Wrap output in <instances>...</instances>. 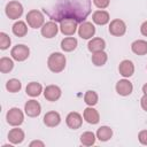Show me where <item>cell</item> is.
<instances>
[{
	"instance_id": "4dcf8cb0",
	"label": "cell",
	"mask_w": 147,
	"mask_h": 147,
	"mask_svg": "<svg viewBox=\"0 0 147 147\" xmlns=\"http://www.w3.org/2000/svg\"><path fill=\"white\" fill-rule=\"evenodd\" d=\"M109 2L110 0H93V3L96 8H100V9H105L109 6Z\"/></svg>"
},
{
	"instance_id": "f546056e",
	"label": "cell",
	"mask_w": 147,
	"mask_h": 147,
	"mask_svg": "<svg viewBox=\"0 0 147 147\" xmlns=\"http://www.w3.org/2000/svg\"><path fill=\"white\" fill-rule=\"evenodd\" d=\"M10 42H11V40H10L9 36L5 32H0V49H2V51L7 49L10 46Z\"/></svg>"
},
{
	"instance_id": "ac0fdd59",
	"label": "cell",
	"mask_w": 147,
	"mask_h": 147,
	"mask_svg": "<svg viewBox=\"0 0 147 147\" xmlns=\"http://www.w3.org/2000/svg\"><path fill=\"white\" fill-rule=\"evenodd\" d=\"M92 21L98 25H105L110 21L109 13L106 10H95L92 14Z\"/></svg>"
},
{
	"instance_id": "4fadbf2b",
	"label": "cell",
	"mask_w": 147,
	"mask_h": 147,
	"mask_svg": "<svg viewBox=\"0 0 147 147\" xmlns=\"http://www.w3.org/2000/svg\"><path fill=\"white\" fill-rule=\"evenodd\" d=\"M133 91V85L129 79H121L116 83V92L122 95V96H126L130 95Z\"/></svg>"
},
{
	"instance_id": "4316f807",
	"label": "cell",
	"mask_w": 147,
	"mask_h": 147,
	"mask_svg": "<svg viewBox=\"0 0 147 147\" xmlns=\"http://www.w3.org/2000/svg\"><path fill=\"white\" fill-rule=\"evenodd\" d=\"M13 68H14V62L11 59L6 57V56L0 59V71L2 74H7V72L11 71Z\"/></svg>"
},
{
	"instance_id": "d590c367",
	"label": "cell",
	"mask_w": 147,
	"mask_h": 147,
	"mask_svg": "<svg viewBox=\"0 0 147 147\" xmlns=\"http://www.w3.org/2000/svg\"><path fill=\"white\" fill-rule=\"evenodd\" d=\"M142 92H144V94H147V83L142 86Z\"/></svg>"
},
{
	"instance_id": "6da1fadb",
	"label": "cell",
	"mask_w": 147,
	"mask_h": 147,
	"mask_svg": "<svg viewBox=\"0 0 147 147\" xmlns=\"http://www.w3.org/2000/svg\"><path fill=\"white\" fill-rule=\"evenodd\" d=\"M65 63H67L65 56L62 53H59V52L52 53L48 56V60H47L48 69L52 72H55V74H59V72L63 71L64 68H65Z\"/></svg>"
},
{
	"instance_id": "1f68e13d",
	"label": "cell",
	"mask_w": 147,
	"mask_h": 147,
	"mask_svg": "<svg viewBox=\"0 0 147 147\" xmlns=\"http://www.w3.org/2000/svg\"><path fill=\"white\" fill-rule=\"evenodd\" d=\"M138 139H139V141H140L141 145L147 146V130L140 131L139 134H138Z\"/></svg>"
},
{
	"instance_id": "8992f818",
	"label": "cell",
	"mask_w": 147,
	"mask_h": 147,
	"mask_svg": "<svg viewBox=\"0 0 147 147\" xmlns=\"http://www.w3.org/2000/svg\"><path fill=\"white\" fill-rule=\"evenodd\" d=\"M10 55H11V57H13L15 61L22 62V61H25V60L29 57V55H30V49H29L28 46L20 44V45H16V46H14V47L11 48Z\"/></svg>"
},
{
	"instance_id": "e0dca14e",
	"label": "cell",
	"mask_w": 147,
	"mask_h": 147,
	"mask_svg": "<svg viewBox=\"0 0 147 147\" xmlns=\"http://www.w3.org/2000/svg\"><path fill=\"white\" fill-rule=\"evenodd\" d=\"M25 138V134H24V131L22 129H18V127H14L9 131L8 133V140L10 141V144L13 145H18L21 144Z\"/></svg>"
},
{
	"instance_id": "277c9868",
	"label": "cell",
	"mask_w": 147,
	"mask_h": 147,
	"mask_svg": "<svg viewBox=\"0 0 147 147\" xmlns=\"http://www.w3.org/2000/svg\"><path fill=\"white\" fill-rule=\"evenodd\" d=\"M5 11L10 20H18L23 14V6L18 1H9L6 5Z\"/></svg>"
},
{
	"instance_id": "d6986e66",
	"label": "cell",
	"mask_w": 147,
	"mask_h": 147,
	"mask_svg": "<svg viewBox=\"0 0 147 147\" xmlns=\"http://www.w3.org/2000/svg\"><path fill=\"white\" fill-rule=\"evenodd\" d=\"M87 48L90 52L92 53H95V52H100V51H103L106 48V41L102 39V38H92L88 44H87Z\"/></svg>"
},
{
	"instance_id": "603a6c76",
	"label": "cell",
	"mask_w": 147,
	"mask_h": 147,
	"mask_svg": "<svg viewBox=\"0 0 147 147\" xmlns=\"http://www.w3.org/2000/svg\"><path fill=\"white\" fill-rule=\"evenodd\" d=\"M25 92L28 95L34 98V96H38L40 95V93L42 92V86L40 83H37V82H31L26 85V88H25Z\"/></svg>"
},
{
	"instance_id": "9c48e42d",
	"label": "cell",
	"mask_w": 147,
	"mask_h": 147,
	"mask_svg": "<svg viewBox=\"0 0 147 147\" xmlns=\"http://www.w3.org/2000/svg\"><path fill=\"white\" fill-rule=\"evenodd\" d=\"M65 123L68 125L69 129H72V130H77L82 126L83 124V117L77 111H71L65 117Z\"/></svg>"
},
{
	"instance_id": "ffe728a7",
	"label": "cell",
	"mask_w": 147,
	"mask_h": 147,
	"mask_svg": "<svg viewBox=\"0 0 147 147\" xmlns=\"http://www.w3.org/2000/svg\"><path fill=\"white\" fill-rule=\"evenodd\" d=\"M131 51L137 55H146L147 54V41L142 39L134 40L131 44Z\"/></svg>"
},
{
	"instance_id": "ba28073f",
	"label": "cell",
	"mask_w": 147,
	"mask_h": 147,
	"mask_svg": "<svg viewBox=\"0 0 147 147\" xmlns=\"http://www.w3.org/2000/svg\"><path fill=\"white\" fill-rule=\"evenodd\" d=\"M95 34V26L91 22H83L78 28V36L82 39H91Z\"/></svg>"
},
{
	"instance_id": "7a4b0ae2",
	"label": "cell",
	"mask_w": 147,
	"mask_h": 147,
	"mask_svg": "<svg viewBox=\"0 0 147 147\" xmlns=\"http://www.w3.org/2000/svg\"><path fill=\"white\" fill-rule=\"evenodd\" d=\"M26 22L30 28L38 29L45 24V17L41 11H39L37 9H32L26 14Z\"/></svg>"
},
{
	"instance_id": "3957f363",
	"label": "cell",
	"mask_w": 147,
	"mask_h": 147,
	"mask_svg": "<svg viewBox=\"0 0 147 147\" xmlns=\"http://www.w3.org/2000/svg\"><path fill=\"white\" fill-rule=\"evenodd\" d=\"M7 123L11 126H20L24 121V114L20 108L13 107L6 114Z\"/></svg>"
},
{
	"instance_id": "836d02e7",
	"label": "cell",
	"mask_w": 147,
	"mask_h": 147,
	"mask_svg": "<svg viewBox=\"0 0 147 147\" xmlns=\"http://www.w3.org/2000/svg\"><path fill=\"white\" fill-rule=\"evenodd\" d=\"M140 32H141L142 36L147 37V21H145V22L141 24V26H140Z\"/></svg>"
},
{
	"instance_id": "44dd1931",
	"label": "cell",
	"mask_w": 147,
	"mask_h": 147,
	"mask_svg": "<svg viewBox=\"0 0 147 147\" xmlns=\"http://www.w3.org/2000/svg\"><path fill=\"white\" fill-rule=\"evenodd\" d=\"M77 45H78L77 39L71 37V36L62 39V41H61V48L64 52H72L74 49H76Z\"/></svg>"
},
{
	"instance_id": "5bb4252c",
	"label": "cell",
	"mask_w": 147,
	"mask_h": 147,
	"mask_svg": "<svg viewBox=\"0 0 147 147\" xmlns=\"http://www.w3.org/2000/svg\"><path fill=\"white\" fill-rule=\"evenodd\" d=\"M83 117L88 124H98L100 121V115H99L98 110L94 109L92 106H88L87 108L84 109Z\"/></svg>"
},
{
	"instance_id": "f1b7e54d",
	"label": "cell",
	"mask_w": 147,
	"mask_h": 147,
	"mask_svg": "<svg viewBox=\"0 0 147 147\" xmlns=\"http://www.w3.org/2000/svg\"><path fill=\"white\" fill-rule=\"evenodd\" d=\"M6 88L10 93H16L22 88V83L16 78H11L6 83Z\"/></svg>"
},
{
	"instance_id": "9a60e30c",
	"label": "cell",
	"mask_w": 147,
	"mask_h": 147,
	"mask_svg": "<svg viewBox=\"0 0 147 147\" xmlns=\"http://www.w3.org/2000/svg\"><path fill=\"white\" fill-rule=\"evenodd\" d=\"M118 71L124 78H129L134 74V64L130 60H123L118 65Z\"/></svg>"
},
{
	"instance_id": "d6a6232c",
	"label": "cell",
	"mask_w": 147,
	"mask_h": 147,
	"mask_svg": "<svg viewBox=\"0 0 147 147\" xmlns=\"http://www.w3.org/2000/svg\"><path fill=\"white\" fill-rule=\"evenodd\" d=\"M140 105H141V108L147 111V94H144V96L140 99Z\"/></svg>"
},
{
	"instance_id": "52a82bcc",
	"label": "cell",
	"mask_w": 147,
	"mask_h": 147,
	"mask_svg": "<svg viewBox=\"0 0 147 147\" xmlns=\"http://www.w3.org/2000/svg\"><path fill=\"white\" fill-rule=\"evenodd\" d=\"M109 32L115 37H122L126 32V24L119 18H115L109 24Z\"/></svg>"
},
{
	"instance_id": "8fae6325",
	"label": "cell",
	"mask_w": 147,
	"mask_h": 147,
	"mask_svg": "<svg viewBox=\"0 0 147 147\" xmlns=\"http://www.w3.org/2000/svg\"><path fill=\"white\" fill-rule=\"evenodd\" d=\"M59 26L56 24V22L54 21H49V22H46L42 26H41V34L42 37L47 38V39H51V38H54L57 32H59Z\"/></svg>"
},
{
	"instance_id": "30bf717a",
	"label": "cell",
	"mask_w": 147,
	"mask_h": 147,
	"mask_svg": "<svg viewBox=\"0 0 147 147\" xmlns=\"http://www.w3.org/2000/svg\"><path fill=\"white\" fill-rule=\"evenodd\" d=\"M24 111L29 117H37L41 113V106L38 101L31 99L28 100L26 103L24 105Z\"/></svg>"
},
{
	"instance_id": "d4e9b609",
	"label": "cell",
	"mask_w": 147,
	"mask_h": 147,
	"mask_svg": "<svg viewBox=\"0 0 147 147\" xmlns=\"http://www.w3.org/2000/svg\"><path fill=\"white\" fill-rule=\"evenodd\" d=\"M113 137V130L109 126H100L96 131V138L100 141H108Z\"/></svg>"
},
{
	"instance_id": "cb8c5ba5",
	"label": "cell",
	"mask_w": 147,
	"mask_h": 147,
	"mask_svg": "<svg viewBox=\"0 0 147 147\" xmlns=\"http://www.w3.org/2000/svg\"><path fill=\"white\" fill-rule=\"evenodd\" d=\"M11 30L16 37H24L28 33V25L23 21H17L14 23Z\"/></svg>"
},
{
	"instance_id": "484cf974",
	"label": "cell",
	"mask_w": 147,
	"mask_h": 147,
	"mask_svg": "<svg viewBox=\"0 0 147 147\" xmlns=\"http://www.w3.org/2000/svg\"><path fill=\"white\" fill-rule=\"evenodd\" d=\"M95 140H96V137L91 131H86L80 136V144L83 146H92L95 144Z\"/></svg>"
},
{
	"instance_id": "e575fe53",
	"label": "cell",
	"mask_w": 147,
	"mask_h": 147,
	"mask_svg": "<svg viewBox=\"0 0 147 147\" xmlns=\"http://www.w3.org/2000/svg\"><path fill=\"white\" fill-rule=\"evenodd\" d=\"M30 147H34V146H39V147H44L45 146V144L42 142V141H40V140H33V141H31L30 142V145H29Z\"/></svg>"
},
{
	"instance_id": "5b68a950",
	"label": "cell",
	"mask_w": 147,
	"mask_h": 147,
	"mask_svg": "<svg viewBox=\"0 0 147 147\" xmlns=\"http://www.w3.org/2000/svg\"><path fill=\"white\" fill-rule=\"evenodd\" d=\"M77 24H78V22L74 18H64V20L60 21V26L59 28H60V31L62 32V34L70 37V36L75 34V32L78 28Z\"/></svg>"
},
{
	"instance_id": "2e32d148",
	"label": "cell",
	"mask_w": 147,
	"mask_h": 147,
	"mask_svg": "<svg viewBox=\"0 0 147 147\" xmlns=\"http://www.w3.org/2000/svg\"><path fill=\"white\" fill-rule=\"evenodd\" d=\"M61 123V116L57 111H48L44 116V124L48 127H55Z\"/></svg>"
},
{
	"instance_id": "7402d4cb",
	"label": "cell",
	"mask_w": 147,
	"mask_h": 147,
	"mask_svg": "<svg viewBox=\"0 0 147 147\" xmlns=\"http://www.w3.org/2000/svg\"><path fill=\"white\" fill-rule=\"evenodd\" d=\"M108 60V55L105 51H100V52H95L92 53V63L96 67H102L106 64Z\"/></svg>"
},
{
	"instance_id": "7c38bea8",
	"label": "cell",
	"mask_w": 147,
	"mask_h": 147,
	"mask_svg": "<svg viewBox=\"0 0 147 147\" xmlns=\"http://www.w3.org/2000/svg\"><path fill=\"white\" fill-rule=\"evenodd\" d=\"M62 91L57 85H48L44 90V96L48 101H56L61 98Z\"/></svg>"
},
{
	"instance_id": "83f0119b",
	"label": "cell",
	"mask_w": 147,
	"mask_h": 147,
	"mask_svg": "<svg viewBox=\"0 0 147 147\" xmlns=\"http://www.w3.org/2000/svg\"><path fill=\"white\" fill-rule=\"evenodd\" d=\"M84 101L87 106H95L99 101V96H98V93L95 91H87L84 95Z\"/></svg>"
}]
</instances>
